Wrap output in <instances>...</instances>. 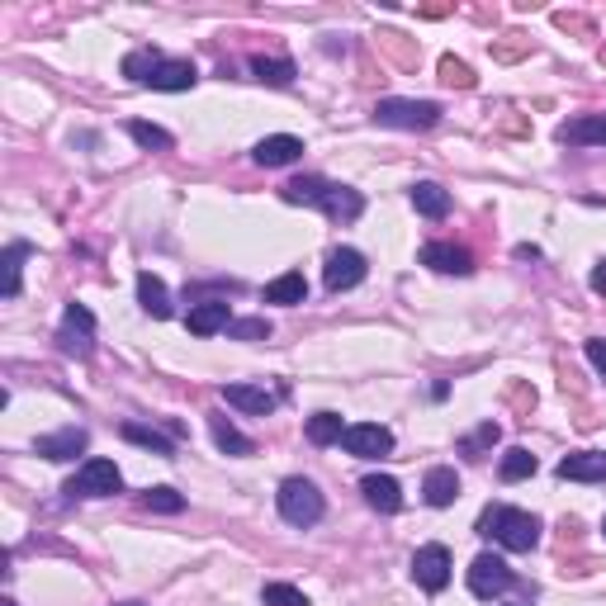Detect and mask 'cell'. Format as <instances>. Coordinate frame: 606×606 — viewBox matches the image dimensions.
Wrapping results in <instances>:
<instances>
[{
    "label": "cell",
    "instance_id": "39",
    "mask_svg": "<svg viewBox=\"0 0 606 606\" xmlns=\"http://www.w3.org/2000/svg\"><path fill=\"white\" fill-rule=\"evenodd\" d=\"M119 606H143V602H119Z\"/></svg>",
    "mask_w": 606,
    "mask_h": 606
},
{
    "label": "cell",
    "instance_id": "23",
    "mask_svg": "<svg viewBox=\"0 0 606 606\" xmlns=\"http://www.w3.org/2000/svg\"><path fill=\"white\" fill-rule=\"evenodd\" d=\"M308 299V280H303L299 270H289L280 280H270L266 285V303H280V308H299Z\"/></svg>",
    "mask_w": 606,
    "mask_h": 606
},
{
    "label": "cell",
    "instance_id": "26",
    "mask_svg": "<svg viewBox=\"0 0 606 606\" xmlns=\"http://www.w3.org/2000/svg\"><path fill=\"white\" fill-rule=\"evenodd\" d=\"M251 72H256V81H266V86H294L299 67L289 57H251Z\"/></svg>",
    "mask_w": 606,
    "mask_h": 606
},
{
    "label": "cell",
    "instance_id": "6",
    "mask_svg": "<svg viewBox=\"0 0 606 606\" xmlns=\"http://www.w3.org/2000/svg\"><path fill=\"white\" fill-rule=\"evenodd\" d=\"M95 313H90L86 303H67V313H62V327H57V346H62V356H76L86 360L95 346Z\"/></svg>",
    "mask_w": 606,
    "mask_h": 606
},
{
    "label": "cell",
    "instance_id": "32",
    "mask_svg": "<svg viewBox=\"0 0 606 606\" xmlns=\"http://www.w3.org/2000/svg\"><path fill=\"white\" fill-rule=\"evenodd\" d=\"M261 602L266 606H308V597L299 588H289V583H266L261 588Z\"/></svg>",
    "mask_w": 606,
    "mask_h": 606
},
{
    "label": "cell",
    "instance_id": "25",
    "mask_svg": "<svg viewBox=\"0 0 606 606\" xmlns=\"http://www.w3.org/2000/svg\"><path fill=\"white\" fill-rule=\"evenodd\" d=\"M29 256H34L29 242H10V247H5V261H0V270H5L0 294H5V299H19V275H24V261H29Z\"/></svg>",
    "mask_w": 606,
    "mask_h": 606
},
{
    "label": "cell",
    "instance_id": "33",
    "mask_svg": "<svg viewBox=\"0 0 606 606\" xmlns=\"http://www.w3.org/2000/svg\"><path fill=\"white\" fill-rule=\"evenodd\" d=\"M143 507H152V512H185V498H180L176 488H147Z\"/></svg>",
    "mask_w": 606,
    "mask_h": 606
},
{
    "label": "cell",
    "instance_id": "2",
    "mask_svg": "<svg viewBox=\"0 0 606 606\" xmlns=\"http://www.w3.org/2000/svg\"><path fill=\"white\" fill-rule=\"evenodd\" d=\"M479 531L493 535L502 550H517V554L540 545V521H535L531 512H521V507H488L479 521Z\"/></svg>",
    "mask_w": 606,
    "mask_h": 606
},
{
    "label": "cell",
    "instance_id": "29",
    "mask_svg": "<svg viewBox=\"0 0 606 606\" xmlns=\"http://www.w3.org/2000/svg\"><path fill=\"white\" fill-rule=\"evenodd\" d=\"M128 138H133L138 147H147V152H171V147H176V138H171L166 128L143 124V119H133V124H128Z\"/></svg>",
    "mask_w": 606,
    "mask_h": 606
},
{
    "label": "cell",
    "instance_id": "16",
    "mask_svg": "<svg viewBox=\"0 0 606 606\" xmlns=\"http://www.w3.org/2000/svg\"><path fill=\"white\" fill-rule=\"evenodd\" d=\"M422 266H431L436 275H469L474 261H469V251L464 247H450V242H427L422 247Z\"/></svg>",
    "mask_w": 606,
    "mask_h": 606
},
{
    "label": "cell",
    "instance_id": "28",
    "mask_svg": "<svg viewBox=\"0 0 606 606\" xmlns=\"http://www.w3.org/2000/svg\"><path fill=\"white\" fill-rule=\"evenodd\" d=\"M535 469H540V460H535V455H531V450H526V446H512V450H507V455H502V464H498V474H502V479H507V483L531 479Z\"/></svg>",
    "mask_w": 606,
    "mask_h": 606
},
{
    "label": "cell",
    "instance_id": "18",
    "mask_svg": "<svg viewBox=\"0 0 606 606\" xmlns=\"http://www.w3.org/2000/svg\"><path fill=\"white\" fill-rule=\"evenodd\" d=\"M195 81H199V72H195V62H190V57H161L147 86H152V90H190Z\"/></svg>",
    "mask_w": 606,
    "mask_h": 606
},
{
    "label": "cell",
    "instance_id": "27",
    "mask_svg": "<svg viewBox=\"0 0 606 606\" xmlns=\"http://www.w3.org/2000/svg\"><path fill=\"white\" fill-rule=\"evenodd\" d=\"M124 441H133V446L152 450V455H161V460H171V455H176L171 436H161L157 427H143V422H124Z\"/></svg>",
    "mask_w": 606,
    "mask_h": 606
},
{
    "label": "cell",
    "instance_id": "4",
    "mask_svg": "<svg viewBox=\"0 0 606 606\" xmlns=\"http://www.w3.org/2000/svg\"><path fill=\"white\" fill-rule=\"evenodd\" d=\"M275 498H280V517H285L289 526H318V521H322V493H318V483L285 479Z\"/></svg>",
    "mask_w": 606,
    "mask_h": 606
},
{
    "label": "cell",
    "instance_id": "20",
    "mask_svg": "<svg viewBox=\"0 0 606 606\" xmlns=\"http://www.w3.org/2000/svg\"><path fill=\"white\" fill-rule=\"evenodd\" d=\"M251 157L261 161V166H289V161L303 157V143L294 133H275V138H261V143L251 147Z\"/></svg>",
    "mask_w": 606,
    "mask_h": 606
},
{
    "label": "cell",
    "instance_id": "5",
    "mask_svg": "<svg viewBox=\"0 0 606 606\" xmlns=\"http://www.w3.org/2000/svg\"><path fill=\"white\" fill-rule=\"evenodd\" d=\"M441 114L446 109L436 105V100H379L375 105V119L384 128H408V133H417V128H436L441 124Z\"/></svg>",
    "mask_w": 606,
    "mask_h": 606
},
{
    "label": "cell",
    "instance_id": "38",
    "mask_svg": "<svg viewBox=\"0 0 606 606\" xmlns=\"http://www.w3.org/2000/svg\"><path fill=\"white\" fill-rule=\"evenodd\" d=\"M592 289H597V294H606V261H597V266H592Z\"/></svg>",
    "mask_w": 606,
    "mask_h": 606
},
{
    "label": "cell",
    "instance_id": "21",
    "mask_svg": "<svg viewBox=\"0 0 606 606\" xmlns=\"http://www.w3.org/2000/svg\"><path fill=\"white\" fill-rule=\"evenodd\" d=\"M138 303H143V313H152V318H171V294L161 285V275H152V270L138 275Z\"/></svg>",
    "mask_w": 606,
    "mask_h": 606
},
{
    "label": "cell",
    "instance_id": "1",
    "mask_svg": "<svg viewBox=\"0 0 606 606\" xmlns=\"http://www.w3.org/2000/svg\"><path fill=\"white\" fill-rule=\"evenodd\" d=\"M280 195L285 204H308V209H322V214L332 218V223H356L365 214V195L351 190V185H337V180L327 176H299L280 185Z\"/></svg>",
    "mask_w": 606,
    "mask_h": 606
},
{
    "label": "cell",
    "instance_id": "10",
    "mask_svg": "<svg viewBox=\"0 0 606 606\" xmlns=\"http://www.w3.org/2000/svg\"><path fill=\"white\" fill-rule=\"evenodd\" d=\"M412 578H417V588L427 592H441L450 583V550L446 545H422V550L412 554Z\"/></svg>",
    "mask_w": 606,
    "mask_h": 606
},
{
    "label": "cell",
    "instance_id": "30",
    "mask_svg": "<svg viewBox=\"0 0 606 606\" xmlns=\"http://www.w3.org/2000/svg\"><path fill=\"white\" fill-rule=\"evenodd\" d=\"M346 436V422H341L337 412H318V417H308V441L313 446H332Z\"/></svg>",
    "mask_w": 606,
    "mask_h": 606
},
{
    "label": "cell",
    "instance_id": "41",
    "mask_svg": "<svg viewBox=\"0 0 606 606\" xmlns=\"http://www.w3.org/2000/svg\"><path fill=\"white\" fill-rule=\"evenodd\" d=\"M602 535H606V521H602Z\"/></svg>",
    "mask_w": 606,
    "mask_h": 606
},
{
    "label": "cell",
    "instance_id": "24",
    "mask_svg": "<svg viewBox=\"0 0 606 606\" xmlns=\"http://www.w3.org/2000/svg\"><path fill=\"white\" fill-rule=\"evenodd\" d=\"M412 209L427 214V218H446L450 214V195L436 185V180H417V185H412Z\"/></svg>",
    "mask_w": 606,
    "mask_h": 606
},
{
    "label": "cell",
    "instance_id": "15",
    "mask_svg": "<svg viewBox=\"0 0 606 606\" xmlns=\"http://www.w3.org/2000/svg\"><path fill=\"white\" fill-rule=\"evenodd\" d=\"M559 479L573 483H606V450H578L559 460Z\"/></svg>",
    "mask_w": 606,
    "mask_h": 606
},
{
    "label": "cell",
    "instance_id": "3",
    "mask_svg": "<svg viewBox=\"0 0 606 606\" xmlns=\"http://www.w3.org/2000/svg\"><path fill=\"white\" fill-rule=\"evenodd\" d=\"M119 488H124V474H119V464H114V460H100V455H95V460H86V464H81V469L72 474V479H67V488H62V493H67V498H114Z\"/></svg>",
    "mask_w": 606,
    "mask_h": 606
},
{
    "label": "cell",
    "instance_id": "31",
    "mask_svg": "<svg viewBox=\"0 0 606 606\" xmlns=\"http://www.w3.org/2000/svg\"><path fill=\"white\" fill-rule=\"evenodd\" d=\"M157 62H161L157 48H133V53L124 57V76H128V81H138V86H147L152 72H157Z\"/></svg>",
    "mask_w": 606,
    "mask_h": 606
},
{
    "label": "cell",
    "instance_id": "11",
    "mask_svg": "<svg viewBox=\"0 0 606 606\" xmlns=\"http://www.w3.org/2000/svg\"><path fill=\"white\" fill-rule=\"evenodd\" d=\"M554 138L564 147H606V114H578L554 128Z\"/></svg>",
    "mask_w": 606,
    "mask_h": 606
},
{
    "label": "cell",
    "instance_id": "7",
    "mask_svg": "<svg viewBox=\"0 0 606 606\" xmlns=\"http://www.w3.org/2000/svg\"><path fill=\"white\" fill-rule=\"evenodd\" d=\"M512 583H517V578H512V569L502 564L498 554H479V559L469 564V592H474V597H483V602L502 597Z\"/></svg>",
    "mask_w": 606,
    "mask_h": 606
},
{
    "label": "cell",
    "instance_id": "22",
    "mask_svg": "<svg viewBox=\"0 0 606 606\" xmlns=\"http://www.w3.org/2000/svg\"><path fill=\"white\" fill-rule=\"evenodd\" d=\"M209 431H214V446L223 450V455H251V450H256V441H251V436H242V431L232 427L223 412H214V417H209Z\"/></svg>",
    "mask_w": 606,
    "mask_h": 606
},
{
    "label": "cell",
    "instance_id": "14",
    "mask_svg": "<svg viewBox=\"0 0 606 606\" xmlns=\"http://www.w3.org/2000/svg\"><path fill=\"white\" fill-rule=\"evenodd\" d=\"M223 398H228V408H242L251 417H270V412L280 408V393L261 389V384H228Z\"/></svg>",
    "mask_w": 606,
    "mask_h": 606
},
{
    "label": "cell",
    "instance_id": "17",
    "mask_svg": "<svg viewBox=\"0 0 606 606\" xmlns=\"http://www.w3.org/2000/svg\"><path fill=\"white\" fill-rule=\"evenodd\" d=\"M360 493H365V502H370L375 512H384V517H393V512L403 507V488H398V479H389V474H365V479H360Z\"/></svg>",
    "mask_w": 606,
    "mask_h": 606
},
{
    "label": "cell",
    "instance_id": "35",
    "mask_svg": "<svg viewBox=\"0 0 606 606\" xmlns=\"http://www.w3.org/2000/svg\"><path fill=\"white\" fill-rule=\"evenodd\" d=\"M441 81L446 86H474V72L464 67L460 57H441Z\"/></svg>",
    "mask_w": 606,
    "mask_h": 606
},
{
    "label": "cell",
    "instance_id": "12",
    "mask_svg": "<svg viewBox=\"0 0 606 606\" xmlns=\"http://www.w3.org/2000/svg\"><path fill=\"white\" fill-rule=\"evenodd\" d=\"M232 308L223 299H199L190 303V318H185V327L195 332V337H214V332H228L232 327Z\"/></svg>",
    "mask_w": 606,
    "mask_h": 606
},
{
    "label": "cell",
    "instance_id": "40",
    "mask_svg": "<svg viewBox=\"0 0 606 606\" xmlns=\"http://www.w3.org/2000/svg\"><path fill=\"white\" fill-rule=\"evenodd\" d=\"M0 606H15V602H0Z\"/></svg>",
    "mask_w": 606,
    "mask_h": 606
},
{
    "label": "cell",
    "instance_id": "19",
    "mask_svg": "<svg viewBox=\"0 0 606 606\" xmlns=\"http://www.w3.org/2000/svg\"><path fill=\"white\" fill-rule=\"evenodd\" d=\"M422 498H427V507H450V502L460 498V474H455L450 464L427 469V479H422Z\"/></svg>",
    "mask_w": 606,
    "mask_h": 606
},
{
    "label": "cell",
    "instance_id": "13",
    "mask_svg": "<svg viewBox=\"0 0 606 606\" xmlns=\"http://www.w3.org/2000/svg\"><path fill=\"white\" fill-rule=\"evenodd\" d=\"M86 446H90L86 427H62V431H53V436H38L34 455H43V460H76Z\"/></svg>",
    "mask_w": 606,
    "mask_h": 606
},
{
    "label": "cell",
    "instance_id": "8",
    "mask_svg": "<svg viewBox=\"0 0 606 606\" xmlns=\"http://www.w3.org/2000/svg\"><path fill=\"white\" fill-rule=\"evenodd\" d=\"M341 446H346V455H356V460H379V455L393 450V431L379 427V422H356V427H346Z\"/></svg>",
    "mask_w": 606,
    "mask_h": 606
},
{
    "label": "cell",
    "instance_id": "34",
    "mask_svg": "<svg viewBox=\"0 0 606 606\" xmlns=\"http://www.w3.org/2000/svg\"><path fill=\"white\" fill-rule=\"evenodd\" d=\"M228 337H237V341H261V337H270V322L266 318H237L228 327Z\"/></svg>",
    "mask_w": 606,
    "mask_h": 606
},
{
    "label": "cell",
    "instance_id": "37",
    "mask_svg": "<svg viewBox=\"0 0 606 606\" xmlns=\"http://www.w3.org/2000/svg\"><path fill=\"white\" fill-rule=\"evenodd\" d=\"M583 351H588V360L597 365V375H606V341H602V337H592L588 346H583Z\"/></svg>",
    "mask_w": 606,
    "mask_h": 606
},
{
    "label": "cell",
    "instance_id": "36",
    "mask_svg": "<svg viewBox=\"0 0 606 606\" xmlns=\"http://www.w3.org/2000/svg\"><path fill=\"white\" fill-rule=\"evenodd\" d=\"M493 441H498V422H483V427H479V436H469V441H464V455H474V450H479V446H493Z\"/></svg>",
    "mask_w": 606,
    "mask_h": 606
},
{
    "label": "cell",
    "instance_id": "9",
    "mask_svg": "<svg viewBox=\"0 0 606 606\" xmlns=\"http://www.w3.org/2000/svg\"><path fill=\"white\" fill-rule=\"evenodd\" d=\"M365 256H360L356 247H337L332 256H327V270H322V285L332 289V294H341V289H356L360 280H365Z\"/></svg>",
    "mask_w": 606,
    "mask_h": 606
}]
</instances>
